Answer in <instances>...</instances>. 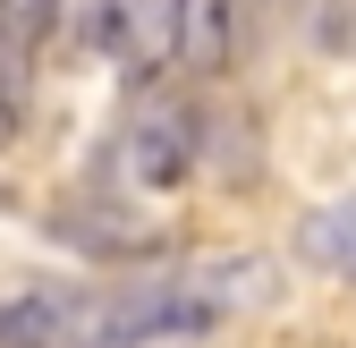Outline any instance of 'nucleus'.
<instances>
[{"label":"nucleus","mask_w":356,"mask_h":348,"mask_svg":"<svg viewBox=\"0 0 356 348\" xmlns=\"http://www.w3.org/2000/svg\"><path fill=\"white\" fill-rule=\"evenodd\" d=\"M195 145H204V119L178 102V94H145L136 119H127V136H119L127 179H145V187H178L195 170Z\"/></svg>","instance_id":"nucleus-1"},{"label":"nucleus","mask_w":356,"mask_h":348,"mask_svg":"<svg viewBox=\"0 0 356 348\" xmlns=\"http://www.w3.org/2000/svg\"><path fill=\"white\" fill-rule=\"evenodd\" d=\"M94 340V315L68 306L60 289H34V297H9L0 306V348H68V340Z\"/></svg>","instance_id":"nucleus-2"},{"label":"nucleus","mask_w":356,"mask_h":348,"mask_svg":"<svg viewBox=\"0 0 356 348\" xmlns=\"http://www.w3.org/2000/svg\"><path fill=\"white\" fill-rule=\"evenodd\" d=\"M51 238H68V246H85V255H161V230H145L136 212H119V204H111V212H102V204H94V212H76V204L51 212Z\"/></svg>","instance_id":"nucleus-3"},{"label":"nucleus","mask_w":356,"mask_h":348,"mask_svg":"<svg viewBox=\"0 0 356 348\" xmlns=\"http://www.w3.org/2000/svg\"><path fill=\"white\" fill-rule=\"evenodd\" d=\"M229 52H238L229 0H178V68H187V77H220Z\"/></svg>","instance_id":"nucleus-4"},{"label":"nucleus","mask_w":356,"mask_h":348,"mask_svg":"<svg viewBox=\"0 0 356 348\" xmlns=\"http://www.w3.org/2000/svg\"><path fill=\"white\" fill-rule=\"evenodd\" d=\"M297 246H305V264H323V272L356 280V196L314 204V212H305V230H297Z\"/></svg>","instance_id":"nucleus-5"},{"label":"nucleus","mask_w":356,"mask_h":348,"mask_svg":"<svg viewBox=\"0 0 356 348\" xmlns=\"http://www.w3.org/2000/svg\"><path fill=\"white\" fill-rule=\"evenodd\" d=\"M17 127H26V60L0 34V145H17Z\"/></svg>","instance_id":"nucleus-6"},{"label":"nucleus","mask_w":356,"mask_h":348,"mask_svg":"<svg viewBox=\"0 0 356 348\" xmlns=\"http://www.w3.org/2000/svg\"><path fill=\"white\" fill-rule=\"evenodd\" d=\"M51 9H60V0H0V34H9V42H34L42 26H51Z\"/></svg>","instance_id":"nucleus-7"}]
</instances>
